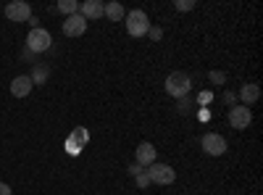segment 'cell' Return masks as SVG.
I'll return each instance as SVG.
<instances>
[{"instance_id": "6da1fadb", "label": "cell", "mask_w": 263, "mask_h": 195, "mask_svg": "<svg viewBox=\"0 0 263 195\" xmlns=\"http://www.w3.org/2000/svg\"><path fill=\"white\" fill-rule=\"evenodd\" d=\"M163 87L171 98H184L190 90H192V79L184 74V72H171L163 82Z\"/></svg>"}, {"instance_id": "7a4b0ae2", "label": "cell", "mask_w": 263, "mask_h": 195, "mask_svg": "<svg viewBox=\"0 0 263 195\" xmlns=\"http://www.w3.org/2000/svg\"><path fill=\"white\" fill-rule=\"evenodd\" d=\"M124 24H126V32H129L132 37H145L147 29H150V19H147L145 11L135 8V11H129V13L124 16Z\"/></svg>"}, {"instance_id": "3957f363", "label": "cell", "mask_w": 263, "mask_h": 195, "mask_svg": "<svg viewBox=\"0 0 263 195\" xmlns=\"http://www.w3.org/2000/svg\"><path fill=\"white\" fill-rule=\"evenodd\" d=\"M50 45H53V37L48 29L37 27L27 34V50L29 53H45V50H50Z\"/></svg>"}, {"instance_id": "277c9868", "label": "cell", "mask_w": 263, "mask_h": 195, "mask_svg": "<svg viewBox=\"0 0 263 195\" xmlns=\"http://www.w3.org/2000/svg\"><path fill=\"white\" fill-rule=\"evenodd\" d=\"M145 171H147L153 185H171L174 180H177V171H174L168 164H150Z\"/></svg>"}, {"instance_id": "5b68a950", "label": "cell", "mask_w": 263, "mask_h": 195, "mask_svg": "<svg viewBox=\"0 0 263 195\" xmlns=\"http://www.w3.org/2000/svg\"><path fill=\"white\" fill-rule=\"evenodd\" d=\"M200 145H203V150L208 156H224L227 153V140L221 137V135H216V132H208V135H203V140H200Z\"/></svg>"}, {"instance_id": "8992f818", "label": "cell", "mask_w": 263, "mask_h": 195, "mask_svg": "<svg viewBox=\"0 0 263 195\" xmlns=\"http://www.w3.org/2000/svg\"><path fill=\"white\" fill-rule=\"evenodd\" d=\"M229 124L234 129H248L253 124V111L248 105H232V111H229Z\"/></svg>"}, {"instance_id": "52a82bcc", "label": "cell", "mask_w": 263, "mask_h": 195, "mask_svg": "<svg viewBox=\"0 0 263 195\" xmlns=\"http://www.w3.org/2000/svg\"><path fill=\"white\" fill-rule=\"evenodd\" d=\"M6 16H8V21L21 24V21H29L32 8H29V3H24V0H16V3H8L6 6Z\"/></svg>"}, {"instance_id": "ba28073f", "label": "cell", "mask_w": 263, "mask_h": 195, "mask_svg": "<svg viewBox=\"0 0 263 195\" xmlns=\"http://www.w3.org/2000/svg\"><path fill=\"white\" fill-rule=\"evenodd\" d=\"M84 32H87V19L84 16H79V13L66 16V21H63V34L66 37H79Z\"/></svg>"}, {"instance_id": "9c48e42d", "label": "cell", "mask_w": 263, "mask_h": 195, "mask_svg": "<svg viewBox=\"0 0 263 195\" xmlns=\"http://www.w3.org/2000/svg\"><path fill=\"white\" fill-rule=\"evenodd\" d=\"M87 140H90V135H87V129H74V132L69 135V140H66V150H69L71 156H79L82 148L87 145Z\"/></svg>"}, {"instance_id": "30bf717a", "label": "cell", "mask_w": 263, "mask_h": 195, "mask_svg": "<svg viewBox=\"0 0 263 195\" xmlns=\"http://www.w3.org/2000/svg\"><path fill=\"white\" fill-rule=\"evenodd\" d=\"M135 158H137V164L142 169L150 166V164H156V145H153V143H140L137 150H135Z\"/></svg>"}, {"instance_id": "8fae6325", "label": "cell", "mask_w": 263, "mask_h": 195, "mask_svg": "<svg viewBox=\"0 0 263 195\" xmlns=\"http://www.w3.org/2000/svg\"><path fill=\"white\" fill-rule=\"evenodd\" d=\"M32 77H27V74H21V77H16L13 82H11V95L13 98H27L29 93H32Z\"/></svg>"}, {"instance_id": "7c38bea8", "label": "cell", "mask_w": 263, "mask_h": 195, "mask_svg": "<svg viewBox=\"0 0 263 195\" xmlns=\"http://www.w3.org/2000/svg\"><path fill=\"white\" fill-rule=\"evenodd\" d=\"M79 16H84L87 21H95L103 16V3L100 0H84V3L79 6Z\"/></svg>"}, {"instance_id": "4fadbf2b", "label": "cell", "mask_w": 263, "mask_h": 195, "mask_svg": "<svg viewBox=\"0 0 263 195\" xmlns=\"http://www.w3.org/2000/svg\"><path fill=\"white\" fill-rule=\"evenodd\" d=\"M239 98H242V105H253L258 98H260V87L255 82H250V84H242V90H239Z\"/></svg>"}, {"instance_id": "5bb4252c", "label": "cell", "mask_w": 263, "mask_h": 195, "mask_svg": "<svg viewBox=\"0 0 263 195\" xmlns=\"http://www.w3.org/2000/svg\"><path fill=\"white\" fill-rule=\"evenodd\" d=\"M103 16H108L111 21H121L126 16V11H124V6L119 3V0H111V3L103 6Z\"/></svg>"}, {"instance_id": "9a60e30c", "label": "cell", "mask_w": 263, "mask_h": 195, "mask_svg": "<svg viewBox=\"0 0 263 195\" xmlns=\"http://www.w3.org/2000/svg\"><path fill=\"white\" fill-rule=\"evenodd\" d=\"M58 13H66V16H74V13H79V3L77 0H58Z\"/></svg>"}, {"instance_id": "2e32d148", "label": "cell", "mask_w": 263, "mask_h": 195, "mask_svg": "<svg viewBox=\"0 0 263 195\" xmlns=\"http://www.w3.org/2000/svg\"><path fill=\"white\" fill-rule=\"evenodd\" d=\"M45 77H48V69H34V74H32V84H42V82H45Z\"/></svg>"}, {"instance_id": "e0dca14e", "label": "cell", "mask_w": 263, "mask_h": 195, "mask_svg": "<svg viewBox=\"0 0 263 195\" xmlns=\"http://www.w3.org/2000/svg\"><path fill=\"white\" fill-rule=\"evenodd\" d=\"M174 8H177V11H192L195 8V0H177Z\"/></svg>"}, {"instance_id": "ac0fdd59", "label": "cell", "mask_w": 263, "mask_h": 195, "mask_svg": "<svg viewBox=\"0 0 263 195\" xmlns=\"http://www.w3.org/2000/svg\"><path fill=\"white\" fill-rule=\"evenodd\" d=\"M135 182H137V187H142V190H145L147 185H153V182H150V177H147V171H140V174L135 177Z\"/></svg>"}, {"instance_id": "d6986e66", "label": "cell", "mask_w": 263, "mask_h": 195, "mask_svg": "<svg viewBox=\"0 0 263 195\" xmlns=\"http://www.w3.org/2000/svg\"><path fill=\"white\" fill-rule=\"evenodd\" d=\"M208 79H211L213 84H224V82H227V74H224V72H211Z\"/></svg>"}, {"instance_id": "ffe728a7", "label": "cell", "mask_w": 263, "mask_h": 195, "mask_svg": "<svg viewBox=\"0 0 263 195\" xmlns=\"http://www.w3.org/2000/svg\"><path fill=\"white\" fill-rule=\"evenodd\" d=\"M147 37H150L153 42H158V40L163 37V29H161V27H150V29H147Z\"/></svg>"}, {"instance_id": "44dd1931", "label": "cell", "mask_w": 263, "mask_h": 195, "mask_svg": "<svg viewBox=\"0 0 263 195\" xmlns=\"http://www.w3.org/2000/svg\"><path fill=\"white\" fill-rule=\"evenodd\" d=\"M211 93H200V95H197V103H200V105H205V103H211Z\"/></svg>"}, {"instance_id": "7402d4cb", "label": "cell", "mask_w": 263, "mask_h": 195, "mask_svg": "<svg viewBox=\"0 0 263 195\" xmlns=\"http://www.w3.org/2000/svg\"><path fill=\"white\" fill-rule=\"evenodd\" d=\"M140 171H145V169H142L140 164H132V166H129V174H132V177H137Z\"/></svg>"}, {"instance_id": "603a6c76", "label": "cell", "mask_w": 263, "mask_h": 195, "mask_svg": "<svg viewBox=\"0 0 263 195\" xmlns=\"http://www.w3.org/2000/svg\"><path fill=\"white\" fill-rule=\"evenodd\" d=\"M0 195H13V192H11V187H8L6 182H0Z\"/></svg>"}, {"instance_id": "cb8c5ba5", "label": "cell", "mask_w": 263, "mask_h": 195, "mask_svg": "<svg viewBox=\"0 0 263 195\" xmlns=\"http://www.w3.org/2000/svg\"><path fill=\"white\" fill-rule=\"evenodd\" d=\"M224 100H227V103H234V100H237V95H234V93H227V95H224Z\"/></svg>"}]
</instances>
